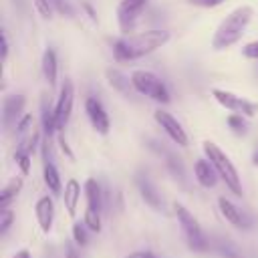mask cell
<instances>
[{
    "label": "cell",
    "instance_id": "6da1fadb",
    "mask_svg": "<svg viewBox=\"0 0 258 258\" xmlns=\"http://www.w3.org/2000/svg\"><path fill=\"white\" fill-rule=\"evenodd\" d=\"M171 34L163 28H151L139 34H129L123 36L119 40H115L113 44V54L117 60H135L141 58L161 46H165L169 42Z\"/></svg>",
    "mask_w": 258,
    "mask_h": 258
},
{
    "label": "cell",
    "instance_id": "7a4b0ae2",
    "mask_svg": "<svg viewBox=\"0 0 258 258\" xmlns=\"http://www.w3.org/2000/svg\"><path fill=\"white\" fill-rule=\"evenodd\" d=\"M252 16H254V10H252V6H248V4H242V6L234 8V10L220 22V26L216 28L214 38H212V46H214L216 50H224V48H230L232 44H236V42L242 38L244 30L248 28Z\"/></svg>",
    "mask_w": 258,
    "mask_h": 258
},
{
    "label": "cell",
    "instance_id": "3957f363",
    "mask_svg": "<svg viewBox=\"0 0 258 258\" xmlns=\"http://www.w3.org/2000/svg\"><path fill=\"white\" fill-rule=\"evenodd\" d=\"M204 153L206 157L212 161V165L216 167L218 175L224 179V183L236 194V196H242V183H240V177H238V171L234 167V163L230 161V157L212 141H204Z\"/></svg>",
    "mask_w": 258,
    "mask_h": 258
},
{
    "label": "cell",
    "instance_id": "277c9868",
    "mask_svg": "<svg viewBox=\"0 0 258 258\" xmlns=\"http://www.w3.org/2000/svg\"><path fill=\"white\" fill-rule=\"evenodd\" d=\"M131 83H133V89L143 95V97H149L151 101H157V103H169L171 101V95H169V89L167 85L151 71H145V69H137L131 73Z\"/></svg>",
    "mask_w": 258,
    "mask_h": 258
},
{
    "label": "cell",
    "instance_id": "5b68a950",
    "mask_svg": "<svg viewBox=\"0 0 258 258\" xmlns=\"http://www.w3.org/2000/svg\"><path fill=\"white\" fill-rule=\"evenodd\" d=\"M173 210H175L177 222H179V226H181V230H183V234H185V240H187L189 248H191V250H198V252L206 250V248H208V242H206V236H204L202 226L198 224V220H196V218L189 214V210L183 208L181 204H175Z\"/></svg>",
    "mask_w": 258,
    "mask_h": 258
},
{
    "label": "cell",
    "instance_id": "8992f818",
    "mask_svg": "<svg viewBox=\"0 0 258 258\" xmlns=\"http://www.w3.org/2000/svg\"><path fill=\"white\" fill-rule=\"evenodd\" d=\"M212 97L224 109H230V111L240 113L244 117H254L256 115V105L252 101H246V99H242V97H238V95H234V93H230L226 89H218V87L212 89Z\"/></svg>",
    "mask_w": 258,
    "mask_h": 258
},
{
    "label": "cell",
    "instance_id": "52a82bcc",
    "mask_svg": "<svg viewBox=\"0 0 258 258\" xmlns=\"http://www.w3.org/2000/svg\"><path fill=\"white\" fill-rule=\"evenodd\" d=\"M85 113L89 117V123L91 127L101 133V135H107L109 133V127H111V121H109V115L103 107V103L97 99V97H87L85 101Z\"/></svg>",
    "mask_w": 258,
    "mask_h": 258
},
{
    "label": "cell",
    "instance_id": "ba28073f",
    "mask_svg": "<svg viewBox=\"0 0 258 258\" xmlns=\"http://www.w3.org/2000/svg\"><path fill=\"white\" fill-rule=\"evenodd\" d=\"M73 103H75V89H73V83L71 81H64L62 87H60V93H58V101L54 105V115H56V125L58 129H62L69 119H71V113H73Z\"/></svg>",
    "mask_w": 258,
    "mask_h": 258
},
{
    "label": "cell",
    "instance_id": "9c48e42d",
    "mask_svg": "<svg viewBox=\"0 0 258 258\" xmlns=\"http://www.w3.org/2000/svg\"><path fill=\"white\" fill-rule=\"evenodd\" d=\"M153 117H155L157 125L165 131V135H167L175 145H179V147H185V145H187V133H185V129L177 123L175 117H171L169 113H165V111H161V109L155 111Z\"/></svg>",
    "mask_w": 258,
    "mask_h": 258
},
{
    "label": "cell",
    "instance_id": "30bf717a",
    "mask_svg": "<svg viewBox=\"0 0 258 258\" xmlns=\"http://www.w3.org/2000/svg\"><path fill=\"white\" fill-rule=\"evenodd\" d=\"M26 99L22 95H10L2 101V125L6 131H10L14 125L20 123V115L24 111Z\"/></svg>",
    "mask_w": 258,
    "mask_h": 258
},
{
    "label": "cell",
    "instance_id": "8fae6325",
    "mask_svg": "<svg viewBox=\"0 0 258 258\" xmlns=\"http://www.w3.org/2000/svg\"><path fill=\"white\" fill-rule=\"evenodd\" d=\"M147 0H121L117 6V22L121 26V30H129L137 16L141 14V10L145 8Z\"/></svg>",
    "mask_w": 258,
    "mask_h": 258
},
{
    "label": "cell",
    "instance_id": "7c38bea8",
    "mask_svg": "<svg viewBox=\"0 0 258 258\" xmlns=\"http://www.w3.org/2000/svg\"><path fill=\"white\" fill-rule=\"evenodd\" d=\"M218 208H220L222 216H224L232 226H236V228H250V218H248L236 204H232L228 198H220V200H218Z\"/></svg>",
    "mask_w": 258,
    "mask_h": 258
},
{
    "label": "cell",
    "instance_id": "4fadbf2b",
    "mask_svg": "<svg viewBox=\"0 0 258 258\" xmlns=\"http://www.w3.org/2000/svg\"><path fill=\"white\" fill-rule=\"evenodd\" d=\"M34 212H36V220H38L40 230H42V232H50L52 220H54V204H52V198L42 196V198L36 202Z\"/></svg>",
    "mask_w": 258,
    "mask_h": 258
},
{
    "label": "cell",
    "instance_id": "5bb4252c",
    "mask_svg": "<svg viewBox=\"0 0 258 258\" xmlns=\"http://www.w3.org/2000/svg\"><path fill=\"white\" fill-rule=\"evenodd\" d=\"M194 173H196V179L204 185V187H214L216 181H218V171L216 167L212 165V161L206 157V159H198L196 165H194Z\"/></svg>",
    "mask_w": 258,
    "mask_h": 258
},
{
    "label": "cell",
    "instance_id": "9a60e30c",
    "mask_svg": "<svg viewBox=\"0 0 258 258\" xmlns=\"http://www.w3.org/2000/svg\"><path fill=\"white\" fill-rule=\"evenodd\" d=\"M137 187H139V194H141V198L145 200V204L147 206H151L153 210H159L161 208V198H159V194H157V189L153 187V183L145 177V175H137Z\"/></svg>",
    "mask_w": 258,
    "mask_h": 258
},
{
    "label": "cell",
    "instance_id": "2e32d148",
    "mask_svg": "<svg viewBox=\"0 0 258 258\" xmlns=\"http://www.w3.org/2000/svg\"><path fill=\"white\" fill-rule=\"evenodd\" d=\"M42 75H44V81L48 83V87H54L56 75H58V62H56L54 48H46L42 54Z\"/></svg>",
    "mask_w": 258,
    "mask_h": 258
},
{
    "label": "cell",
    "instance_id": "e0dca14e",
    "mask_svg": "<svg viewBox=\"0 0 258 258\" xmlns=\"http://www.w3.org/2000/svg\"><path fill=\"white\" fill-rule=\"evenodd\" d=\"M107 81H109V85L115 89V91H119L121 95H125V97H131V89H133V83H131V77H125L121 71H117V69H107Z\"/></svg>",
    "mask_w": 258,
    "mask_h": 258
},
{
    "label": "cell",
    "instance_id": "ac0fdd59",
    "mask_svg": "<svg viewBox=\"0 0 258 258\" xmlns=\"http://www.w3.org/2000/svg\"><path fill=\"white\" fill-rule=\"evenodd\" d=\"M79 198H81V185H79V181H77V179H69L67 185H64V194H62L64 208H67L69 216H75V214H77Z\"/></svg>",
    "mask_w": 258,
    "mask_h": 258
},
{
    "label": "cell",
    "instance_id": "d6986e66",
    "mask_svg": "<svg viewBox=\"0 0 258 258\" xmlns=\"http://www.w3.org/2000/svg\"><path fill=\"white\" fill-rule=\"evenodd\" d=\"M40 115H42V131L44 135L50 139V135L54 131H58V125H56V115H54V107L50 105V101L44 97L42 99V105H40Z\"/></svg>",
    "mask_w": 258,
    "mask_h": 258
},
{
    "label": "cell",
    "instance_id": "ffe728a7",
    "mask_svg": "<svg viewBox=\"0 0 258 258\" xmlns=\"http://www.w3.org/2000/svg\"><path fill=\"white\" fill-rule=\"evenodd\" d=\"M85 196H87V208L95 210V212H101V208H103V194H101L99 183L93 177H89L85 181Z\"/></svg>",
    "mask_w": 258,
    "mask_h": 258
},
{
    "label": "cell",
    "instance_id": "44dd1931",
    "mask_svg": "<svg viewBox=\"0 0 258 258\" xmlns=\"http://www.w3.org/2000/svg\"><path fill=\"white\" fill-rule=\"evenodd\" d=\"M42 175H44V183H46V187H48L52 194H60V175H58V169L54 167L52 161H46V163H44V171H42Z\"/></svg>",
    "mask_w": 258,
    "mask_h": 258
},
{
    "label": "cell",
    "instance_id": "7402d4cb",
    "mask_svg": "<svg viewBox=\"0 0 258 258\" xmlns=\"http://www.w3.org/2000/svg\"><path fill=\"white\" fill-rule=\"evenodd\" d=\"M20 187H22V179H20V177H16V179H12L8 185H4V189H2V194H0V208H2V210H6L8 204L18 196Z\"/></svg>",
    "mask_w": 258,
    "mask_h": 258
},
{
    "label": "cell",
    "instance_id": "603a6c76",
    "mask_svg": "<svg viewBox=\"0 0 258 258\" xmlns=\"http://www.w3.org/2000/svg\"><path fill=\"white\" fill-rule=\"evenodd\" d=\"M85 226L91 230V232H99L101 230V212H95V210H85V218H83Z\"/></svg>",
    "mask_w": 258,
    "mask_h": 258
},
{
    "label": "cell",
    "instance_id": "cb8c5ba5",
    "mask_svg": "<svg viewBox=\"0 0 258 258\" xmlns=\"http://www.w3.org/2000/svg\"><path fill=\"white\" fill-rule=\"evenodd\" d=\"M87 226H85V222L81 224V222H75V226H73V240H75V244H79V246H85L87 242H89V234H87Z\"/></svg>",
    "mask_w": 258,
    "mask_h": 258
},
{
    "label": "cell",
    "instance_id": "d4e9b609",
    "mask_svg": "<svg viewBox=\"0 0 258 258\" xmlns=\"http://www.w3.org/2000/svg\"><path fill=\"white\" fill-rule=\"evenodd\" d=\"M228 127L234 131V133H244L246 131V121H244V115H240V113H232L230 117H228Z\"/></svg>",
    "mask_w": 258,
    "mask_h": 258
},
{
    "label": "cell",
    "instance_id": "484cf974",
    "mask_svg": "<svg viewBox=\"0 0 258 258\" xmlns=\"http://www.w3.org/2000/svg\"><path fill=\"white\" fill-rule=\"evenodd\" d=\"M48 2H50L52 10L58 12V14H62V16H73L75 14V10H73V6H71L69 0H48Z\"/></svg>",
    "mask_w": 258,
    "mask_h": 258
},
{
    "label": "cell",
    "instance_id": "4316f807",
    "mask_svg": "<svg viewBox=\"0 0 258 258\" xmlns=\"http://www.w3.org/2000/svg\"><path fill=\"white\" fill-rule=\"evenodd\" d=\"M32 129H34V121H32V117H30V115H24V117L20 119V123L16 125L18 139H20V137H24V135H28Z\"/></svg>",
    "mask_w": 258,
    "mask_h": 258
},
{
    "label": "cell",
    "instance_id": "83f0119b",
    "mask_svg": "<svg viewBox=\"0 0 258 258\" xmlns=\"http://www.w3.org/2000/svg\"><path fill=\"white\" fill-rule=\"evenodd\" d=\"M14 159H16V163H18V167H20V171L22 173H28L30 171V153H24V151H14Z\"/></svg>",
    "mask_w": 258,
    "mask_h": 258
},
{
    "label": "cell",
    "instance_id": "f1b7e54d",
    "mask_svg": "<svg viewBox=\"0 0 258 258\" xmlns=\"http://www.w3.org/2000/svg\"><path fill=\"white\" fill-rule=\"evenodd\" d=\"M12 222H14V214H12L8 208L2 210V212H0V234H6L8 228L12 226Z\"/></svg>",
    "mask_w": 258,
    "mask_h": 258
},
{
    "label": "cell",
    "instance_id": "f546056e",
    "mask_svg": "<svg viewBox=\"0 0 258 258\" xmlns=\"http://www.w3.org/2000/svg\"><path fill=\"white\" fill-rule=\"evenodd\" d=\"M242 54H244L246 58H254V60H258V40L248 42V44L242 48Z\"/></svg>",
    "mask_w": 258,
    "mask_h": 258
},
{
    "label": "cell",
    "instance_id": "4dcf8cb0",
    "mask_svg": "<svg viewBox=\"0 0 258 258\" xmlns=\"http://www.w3.org/2000/svg\"><path fill=\"white\" fill-rule=\"evenodd\" d=\"M32 2H34L36 10H38L42 16L50 18V14H52V6H50V2H48V0H32Z\"/></svg>",
    "mask_w": 258,
    "mask_h": 258
},
{
    "label": "cell",
    "instance_id": "1f68e13d",
    "mask_svg": "<svg viewBox=\"0 0 258 258\" xmlns=\"http://www.w3.org/2000/svg\"><path fill=\"white\" fill-rule=\"evenodd\" d=\"M187 2L194 6H200V8H214V6L224 4L226 0H187Z\"/></svg>",
    "mask_w": 258,
    "mask_h": 258
},
{
    "label": "cell",
    "instance_id": "d6a6232c",
    "mask_svg": "<svg viewBox=\"0 0 258 258\" xmlns=\"http://www.w3.org/2000/svg\"><path fill=\"white\" fill-rule=\"evenodd\" d=\"M58 145H60V151H62L69 159H75V155H73V151H71V147H69V143H67V139H64L62 135H58Z\"/></svg>",
    "mask_w": 258,
    "mask_h": 258
},
{
    "label": "cell",
    "instance_id": "836d02e7",
    "mask_svg": "<svg viewBox=\"0 0 258 258\" xmlns=\"http://www.w3.org/2000/svg\"><path fill=\"white\" fill-rule=\"evenodd\" d=\"M8 48H10V44H8L6 32H2V60H6V56H8Z\"/></svg>",
    "mask_w": 258,
    "mask_h": 258
},
{
    "label": "cell",
    "instance_id": "e575fe53",
    "mask_svg": "<svg viewBox=\"0 0 258 258\" xmlns=\"http://www.w3.org/2000/svg\"><path fill=\"white\" fill-rule=\"evenodd\" d=\"M64 256H67V258H79V252L75 250L73 244H67V248H64Z\"/></svg>",
    "mask_w": 258,
    "mask_h": 258
},
{
    "label": "cell",
    "instance_id": "d590c367",
    "mask_svg": "<svg viewBox=\"0 0 258 258\" xmlns=\"http://www.w3.org/2000/svg\"><path fill=\"white\" fill-rule=\"evenodd\" d=\"M125 258H153V256H151V252H133V254H129Z\"/></svg>",
    "mask_w": 258,
    "mask_h": 258
},
{
    "label": "cell",
    "instance_id": "8d00e7d4",
    "mask_svg": "<svg viewBox=\"0 0 258 258\" xmlns=\"http://www.w3.org/2000/svg\"><path fill=\"white\" fill-rule=\"evenodd\" d=\"M12 258H30V254H28L26 250H20V252H16Z\"/></svg>",
    "mask_w": 258,
    "mask_h": 258
},
{
    "label": "cell",
    "instance_id": "74e56055",
    "mask_svg": "<svg viewBox=\"0 0 258 258\" xmlns=\"http://www.w3.org/2000/svg\"><path fill=\"white\" fill-rule=\"evenodd\" d=\"M224 256H226V258H240V256H238L234 250H226V252H224Z\"/></svg>",
    "mask_w": 258,
    "mask_h": 258
},
{
    "label": "cell",
    "instance_id": "f35d334b",
    "mask_svg": "<svg viewBox=\"0 0 258 258\" xmlns=\"http://www.w3.org/2000/svg\"><path fill=\"white\" fill-rule=\"evenodd\" d=\"M252 161H254V163H256V165H258V149H256V151H254V155H252Z\"/></svg>",
    "mask_w": 258,
    "mask_h": 258
}]
</instances>
